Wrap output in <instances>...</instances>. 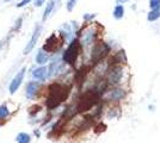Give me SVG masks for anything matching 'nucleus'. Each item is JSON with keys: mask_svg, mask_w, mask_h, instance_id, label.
<instances>
[{"mask_svg": "<svg viewBox=\"0 0 160 143\" xmlns=\"http://www.w3.org/2000/svg\"><path fill=\"white\" fill-rule=\"evenodd\" d=\"M79 55V41L78 40H74L72 41V43L69 44V47L65 51L63 54V62H67L69 64H73L77 57Z\"/></svg>", "mask_w": 160, "mask_h": 143, "instance_id": "nucleus-1", "label": "nucleus"}, {"mask_svg": "<svg viewBox=\"0 0 160 143\" xmlns=\"http://www.w3.org/2000/svg\"><path fill=\"white\" fill-rule=\"evenodd\" d=\"M25 72H27V68L24 67V68H22L18 72V74L16 75L13 78V80L11 82V85H10V93L11 94H13L14 92L17 91V89L19 88L20 83L23 81V79H24V75H25Z\"/></svg>", "mask_w": 160, "mask_h": 143, "instance_id": "nucleus-2", "label": "nucleus"}, {"mask_svg": "<svg viewBox=\"0 0 160 143\" xmlns=\"http://www.w3.org/2000/svg\"><path fill=\"white\" fill-rule=\"evenodd\" d=\"M40 34H41V26L37 25L36 29H35V31H33L32 36H31V38H30V41L28 43V45L25 47V49H24V54H29V53L32 50L33 47H35L36 43H37V40H38V37H40Z\"/></svg>", "mask_w": 160, "mask_h": 143, "instance_id": "nucleus-3", "label": "nucleus"}, {"mask_svg": "<svg viewBox=\"0 0 160 143\" xmlns=\"http://www.w3.org/2000/svg\"><path fill=\"white\" fill-rule=\"evenodd\" d=\"M108 51H109V48L104 43H99V44H97L94 47L93 53H92V57H93V60H99L100 57H103Z\"/></svg>", "mask_w": 160, "mask_h": 143, "instance_id": "nucleus-4", "label": "nucleus"}, {"mask_svg": "<svg viewBox=\"0 0 160 143\" xmlns=\"http://www.w3.org/2000/svg\"><path fill=\"white\" fill-rule=\"evenodd\" d=\"M121 76H122V68L121 67H113L110 72H109V81L116 85L121 81Z\"/></svg>", "mask_w": 160, "mask_h": 143, "instance_id": "nucleus-5", "label": "nucleus"}, {"mask_svg": "<svg viewBox=\"0 0 160 143\" xmlns=\"http://www.w3.org/2000/svg\"><path fill=\"white\" fill-rule=\"evenodd\" d=\"M38 87H40V83H38V82H36V81L29 82V83H28L25 93H27V97L29 98V99H32V98H35V95L37 94Z\"/></svg>", "mask_w": 160, "mask_h": 143, "instance_id": "nucleus-6", "label": "nucleus"}, {"mask_svg": "<svg viewBox=\"0 0 160 143\" xmlns=\"http://www.w3.org/2000/svg\"><path fill=\"white\" fill-rule=\"evenodd\" d=\"M32 76L37 80H41V81L46 80V78H47V68L40 67V68L35 69L32 72Z\"/></svg>", "mask_w": 160, "mask_h": 143, "instance_id": "nucleus-7", "label": "nucleus"}, {"mask_svg": "<svg viewBox=\"0 0 160 143\" xmlns=\"http://www.w3.org/2000/svg\"><path fill=\"white\" fill-rule=\"evenodd\" d=\"M48 59H49L48 54L44 53V51L41 49L40 51H38V54H37V56H36V62H37L38 64H44L46 62H48Z\"/></svg>", "mask_w": 160, "mask_h": 143, "instance_id": "nucleus-8", "label": "nucleus"}, {"mask_svg": "<svg viewBox=\"0 0 160 143\" xmlns=\"http://www.w3.org/2000/svg\"><path fill=\"white\" fill-rule=\"evenodd\" d=\"M16 141L18 143H30L31 142V137L27 132H20L16 137Z\"/></svg>", "mask_w": 160, "mask_h": 143, "instance_id": "nucleus-9", "label": "nucleus"}, {"mask_svg": "<svg viewBox=\"0 0 160 143\" xmlns=\"http://www.w3.org/2000/svg\"><path fill=\"white\" fill-rule=\"evenodd\" d=\"M159 17H160V7H157V8H153V10L148 13L147 19L149 21H157Z\"/></svg>", "mask_w": 160, "mask_h": 143, "instance_id": "nucleus-10", "label": "nucleus"}, {"mask_svg": "<svg viewBox=\"0 0 160 143\" xmlns=\"http://www.w3.org/2000/svg\"><path fill=\"white\" fill-rule=\"evenodd\" d=\"M60 64H61V61H58V60H55L54 62H52V64H50V67H49V76H53V75L56 74V72L59 70L60 68Z\"/></svg>", "mask_w": 160, "mask_h": 143, "instance_id": "nucleus-11", "label": "nucleus"}, {"mask_svg": "<svg viewBox=\"0 0 160 143\" xmlns=\"http://www.w3.org/2000/svg\"><path fill=\"white\" fill-rule=\"evenodd\" d=\"M54 6H55V0H50L49 2L47 4V7H46V10H44V14H43V21H46L48 18V16L52 13V11H53Z\"/></svg>", "mask_w": 160, "mask_h": 143, "instance_id": "nucleus-12", "label": "nucleus"}, {"mask_svg": "<svg viewBox=\"0 0 160 143\" xmlns=\"http://www.w3.org/2000/svg\"><path fill=\"white\" fill-rule=\"evenodd\" d=\"M123 16H124V7L122 5H117L113 10V17L116 19H121Z\"/></svg>", "mask_w": 160, "mask_h": 143, "instance_id": "nucleus-13", "label": "nucleus"}, {"mask_svg": "<svg viewBox=\"0 0 160 143\" xmlns=\"http://www.w3.org/2000/svg\"><path fill=\"white\" fill-rule=\"evenodd\" d=\"M8 115H10V111L7 109V106L1 105V106H0V119H5Z\"/></svg>", "mask_w": 160, "mask_h": 143, "instance_id": "nucleus-14", "label": "nucleus"}, {"mask_svg": "<svg viewBox=\"0 0 160 143\" xmlns=\"http://www.w3.org/2000/svg\"><path fill=\"white\" fill-rule=\"evenodd\" d=\"M75 4H77V0H68L67 1V10L71 12L75 6Z\"/></svg>", "mask_w": 160, "mask_h": 143, "instance_id": "nucleus-15", "label": "nucleus"}, {"mask_svg": "<svg viewBox=\"0 0 160 143\" xmlns=\"http://www.w3.org/2000/svg\"><path fill=\"white\" fill-rule=\"evenodd\" d=\"M149 7L153 10L157 7H160V0H149Z\"/></svg>", "mask_w": 160, "mask_h": 143, "instance_id": "nucleus-16", "label": "nucleus"}, {"mask_svg": "<svg viewBox=\"0 0 160 143\" xmlns=\"http://www.w3.org/2000/svg\"><path fill=\"white\" fill-rule=\"evenodd\" d=\"M31 0H22L19 4H17V7L19 8V7H23V6H25V5H28L29 2H30Z\"/></svg>", "mask_w": 160, "mask_h": 143, "instance_id": "nucleus-17", "label": "nucleus"}, {"mask_svg": "<svg viewBox=\"0 0 160 143\" xmlns=\"http://www.w3.org/2000/svg\"><path fill=\"white\" fill-rule=\"evenodd\" d=\"M43 2H44V0H35V6L36 7H40L43 5Z\"/></svg>", "mask_w": 160, "mask_h": 143, "instance_id": "nucleus-18", "label": "nucleus"}, {"mask_svg": "<svg viewBox=\"0 0 160 143\" xmlns=\"http://www.w3.org/2000/svg\"><path fill=\"white\" fill-rule=\"evenodd\" d=\"M120 4H123V2H126V1H128V0H117Z\"/></svg>", "mask_w": 160, "mask_h": 143, "instance_id": "nucleus-19", "label": "nucleus"}, {"mask_svg": "<svg viewBox=\"0 0 160 143\" xmlns=\"http://www.w3.org/2000/svg\"><path fill=\"white\" fill-rule=\"evenodd\" d=\"M5 1H10V0H5Z\"/></svg>", "mask_w": 160, "mask_h": 143, "instance_id": "nucleus-20", "label": "nucleus"}]
</instances>
